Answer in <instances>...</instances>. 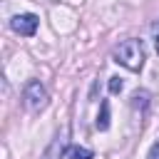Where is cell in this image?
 <instances>
[{
	"mask_svg": "<svg viewBox=\"0 0 159 159\" xmlns=\"http://www.w3.org/2000/svg\"><path fill=\"white\" fill-rule=\"evenodd\" d=\"M114 62L132 70V72H139L142 65H144V47L139 40H124L117 45L114 50Z\"/></svg>",
	"mask_w": 159,
	"mask_h": 159,
	"instance_id": "cell-1",
	"label": "cell"
},
{
	"mask_svg": "<svg viewBox=\"0 0 159 159\" xmlns=\"http://www.w3.org/2000/svg\"><path fill=\"white\" fill-rule=\"evenodd\" d=\"M22 99H25V107H27L30 112H40V109L47 104V89L42 87L40 80H30V82L25 84Z\"/></svg>",
	"mask_w": 159,
	"mask_h": 159,
	"instance_id": "cell-2",
	"label": "cell"
},
{
	"mask_svg": "<svg viewBox=\"0 0 159 159\" xmlns=\"http://www.w3.org/2000/svg\"><path fill=\"white\" fill-rule=\"evenodd\" d=\"M37 25H40V20H37V15H32V12H22V15H15V17L10 20V27H12L17 35H25V37L35 35Z\"/></svg>",
	"mask_w": 159,
	"mask_h": 159,
	"instance_id": "cell-3",
	"label": "cell"
},
{
	"mask_svg": "<svg viewBox=\"0 0 159 159\" xmlns=\"http://www.w3.org/2000/svg\"><path fill=\"white\" fill-rule=\"evenodd\" d=\"M65 147H67V139H65V134H60V137H55V142H52V147L47 149V159H60V157L65 154Z\"/></svg>",
	"mask_w": 159,
	"mask_h": 159,
	"instance_id": "cell-4",
	"label": "cell"
},
{
	"mask_svg": "<svg viewBox=\"0 0 159 159\" xmlns=\"http://www.w3.org/2000/svg\"><path fill=\"white\" fill-rule=\"evenodd\" d=\"M97 129H99V132L109 129V102H107V99H104L102 107H99V114H97Z\"/></svg>",
	"mask_w": 159,
	"mask_h": 159,
	"instance_id": "cell-5",
	"label": "cell"
},
{
	"mask_svg": "<svg viewBox=\"0 0 159 159\" xmlns=\"http://www.w3.org/2000/svg\"><path fill=\"white\" fill-rule=\"evenodd\" d=\"M70 159H94V154H92V149L72 147V149H70Z\"/></svg>",
	"mask_w": 159,
	"mask_h": 159,
	"instance_id": "cell-6",
	"label": "cell"
},
{
	"mask_svg": "<svg viewBox=\"0 0 159 159\" xmlns=\"http://www.w3.org/2000/svg\"><path fill=\"white\" fill-rule=\"evenodd\" d=\"M122 87H124V84H122V80H119V77H109V92H112V94H119V92H122Z\"/></svg>",
	"mask_w": 159,
	"mask_h": 159,
	"instance_id": "cell-7",
	"label": "cell"
},
{
	"mask_svg": "<svg viewBox=\"0 0 159 159\" xmlns=\"http://www.w3.org/2000/svg\"><path fill=\"white\" fill-rule=\"evenodd\" d=\"M152 35H154V47H157V55H159V20H154V25H152Z\"/></svg>",
	"mask_w": 159,
	"mask_h": 159,
	"instance_id": "cell-8",
	"label": "cell"
},
{
	"mask_svg": "<svg viewBox=\"0 0 159 159\" xmlns=\"http://www.w3.org/2000/svg\"><path fill=\"white\" fill-rule=\"evenodd\" d=\"M147 159H159V142H154V144H152V149H149Z\"/></svg>",
	"mask_w": 159,
	"mask_h": 159,
	"instance_id": "cell-9",
	"label": "cell"
}]
</instances>
